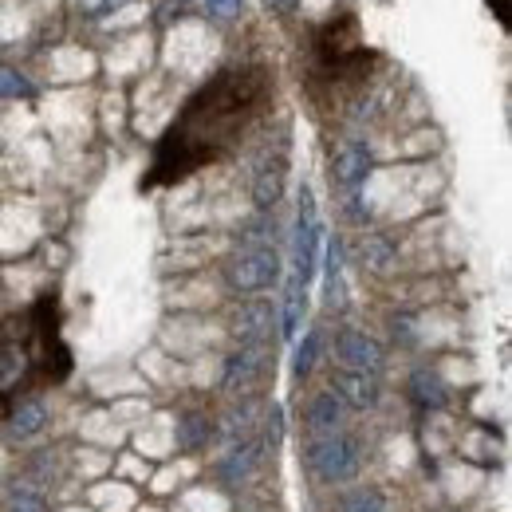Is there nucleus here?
I'll use <instances>...</instances> for the list:
<instances>
[{"label": "nucleus", "mask_w": 512, "mask_h": 512, "mask_svg": "<svg viewBox=\"0 0 512 512\" xmlns=\"http://www.w3.org/2000/svg\"><path fill=\"white\" fill-rule=\"evenodd\" d=\"M272 99L276 75L268 64H233L209 75L154 142V158L138 190L182 186L193 174L225 162L245 142V134L268 115Z\"/></svg>", "instance_id": "obj_1"}, {"label": "nucleus", "mask_w": 512, "mask_h": 512, "mask_svg": "<svg viewBox=\"0 0 512 512\" xmlns=\"http://www.w3.org/2000/svg\"><path fill=\"white\" fill-rule=\"evenodd\" d=\"M308 461H312V469L327 485H343V481H351L359 473V449L343 434H320L308 446Z\"/></svg>", "instance_id": "obj_4"}, {"label": "nucleus", "mask_w": 512, "mask_h": 512, "mask_svg": "<svg viewBox=\"0 0 512 512\" xmlns=\"http://www.w3.org/2000/svg\"><path fill=\"white\" fill-rule=\"evenodd\" d=\"M4 512H48V505H44V497L36 489H12Z\"/></svg>", "instance_id": "obj_7"}, {"label": "nucleus", "mask_w": 512, "mask_h": 512, "mask_svg": "<svg viewBox=\"0 0 512 512\" xmlns=\"http://www.w3.org/2000/svg\"><path fill=\"white\" fill-rule=\"evenodd\" d=\"M4 426H8V434H12L16 442H20V438H32V434L44 426V410H40L36 402H24V406L12 410V418H8Z\"/></svg>", "instance_id": "obj_6"}, {"label": "nucleus", "mask_w": 512, "mask_h": 512, "mask_svg": "<svg viewBox=\"0 0 512 512\" xmlns=\"http://www.w3.org/2000/svg\"><path fill=\"white\" fill-rule=\"evenodd\" d=\"M312 83L323 91H359L383 64V52L367 44L355 8L339 4L312 28Z\"/></svg>", "instance_id": "obj_3"}, {"label": "nucleus", "mask_w": 512, "mask_h": 512, "mask_svg": "<svg viewBox=\"0 0 512 512\" xmlns=\"http://www.w3.org/2000/svg\"><path fill=\"white\" fill-rule=\"evenodd\" d=\"M312 426H316L320 434H335V426H339V406H335L331 398H323L320 406H316V414H312Z\"/></svg>", "instance_id": "obj_8"}, {"label": "nucleus", "mask_w": 512, "mask_h": 512, "mask_svg": "<svg viewBox=\"0 0 512 512\" xmlns=\"http://www.w3.org/2000/svg\"><path fill=\"white\" fill-rule=\"evenodd\" d=\"M343 512H383V497H379V493H371V489H367V493H355Z\"/></svg>", "instance_id": "obj_9"}, {"label": "nucleus", "mask_w": 512, "mask_h": 512, "mask_svg": "<svg viewBox=\"0 0 512 512\" xmlns=\"http://www.w3.org/2000/svg\"><path fill=\"white\" fill-rule=\"evenodd\" d=\"M489 8H493V16L501 20V28H505V32H512V4H509V0H489Z\"/></svg>", "instance_id": "obj_10"}, {"label": "nucleus", "mask_w": 512, "mask_h": 512, "mask_svg": "<svg viewBox=\"0 0 512 512\" xmlns=\"http://www.w3.org/2000/svg\"><path fill=\"white\" fill-rule=\"evenodd\" d=\"M256 465H260V449L256 446H245L237 449V453H229L221 465H217V473H221V481H229V485H237V481H245L249 473H253Z\"/></svg>", "instance_id": "obj_5"}, {"label": "nucleus", "mask_w": 512, "mask_h": 512, "mask_svg": "<svg viewBox=\"0 0 512 512\" xmlns=\"http://www.w3.org/2000/svg\"><path fill=\"white\" fill-rule=\"evenodd\" d=\"M75 355L64 339V300L44 288L28 308L0 320V426L32 394L71 379Z\"/></svg>", "instance_id": "obj_2"}]
</instances>
